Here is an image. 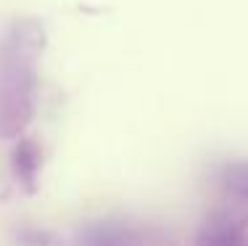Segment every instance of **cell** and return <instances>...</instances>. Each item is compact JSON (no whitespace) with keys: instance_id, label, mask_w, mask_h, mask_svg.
Segmentation results:
<instances>
[{"instance_id":"1","label":"cell","mask_w":248,"mask_h":246,"mask_svg":"<svg viewBox=\"0 0 248 246\" xmlns=\"http://www.w3.org/2000/svg\"><path fill=\"white\" fill-rule=\"evenodd\" d=\"M45 40L37 19H14L0 32V140H19L34 116Z\"/></svg>"},{"instance_id":"2","label":"cell","mask_w":248,"mask_h":246,"mask_svg":"<svg viewBox=\"0 0 248 246\" xmlns=\"http://www.w3.org/2000/svg\"><path fill=\"white\" fill-rule=\"evenodd\" d=\"M196 246H248V201L222 193L201 222Z\"/></svg>"},{"instance_id":"3","label":"cell","mask_w":248,"mask_h":246,"mask_svg":"<svg viewBox=\"0 0 248 246\" xmlns=\"http://www.w3.org/2000/svg\"><path fill=\"white\" fill-rule=\"evenodd\" d=\"M11 172L14 180L27 193H34L40 185V172H43V148L34 138L21 135L11 151Z\"/></svg>"},{"instance_id":"4","label":"cell","mask_w":248,"mask_h":246,"mask_svg":"<svg viewBox=\"0 0 248 246\" xmlns=\"http://www.w3.org/2000/svg\"><path fill=\"white\" fill-rule=\"evenodd\" d=\"M79 246H145L140 233L124 222H98L90 225Z\"/></svg>"},{"instance_id":"5","label":"cell","mask_w":248,"mask_h":246,"mask_svg":"<svg viewBox=\"0 0 248 246\" xmlns=\"http://www.w3.org/2000/svg\"><path fill=\"white\" fill-rule=\"evenodd\" d=\"M217 185L224 196L248 201V159L222 164L217 172Z\"/></svg>"}]
</instances>
